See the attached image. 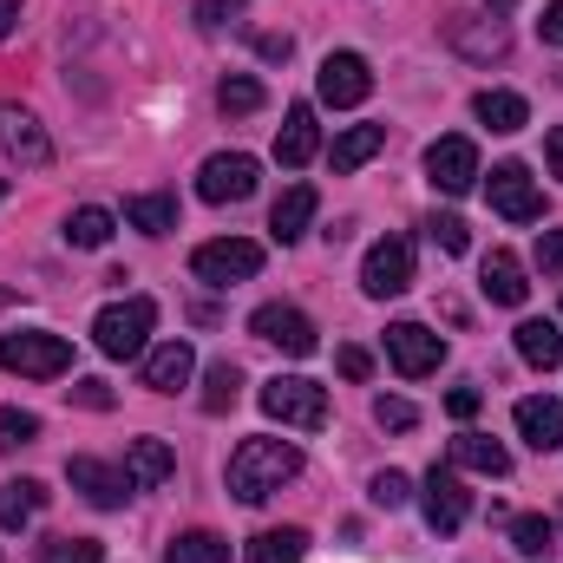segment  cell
I'll use <instances>...</instances> for the list:
<instances>
[{
    "label": "cell",
    "mask_w": 563,
    "mask_h": 563,
    "mask_svg": "<svg viewBox=\"0 0 563 563\" xmlns=\"http://www.w3.org/2000/svg\"><path fill=\"white\" fill-rule=\"evenodd\" d=\"M295 472H301V452L288 439H243L230 452V498L236 505H269Z\"/></svg>",
    "instance_id": "obj_1"
},
{
    "label": "cell",
    "mask_w": 563,
    "mask_h": 563,
    "mask_svg": "<svg viewBox=\"0 0 563 563\" xmlns=\"http://www.w3.org/2000/svg\"><path fill=\"white\" fill-rule=\"evenodd\" d=\"M151 328H157V301L125 295V301L99 308V321H92V341H99V354H106V361H139L144 347H151Z\"/></svg>",
    "instance_id": "obj_2"
},
{
    "label": "cell",
    "mask_w": 563,
    "mask_h": 563,
    "mask_svg": "<svg viewBox=\"0 0 563 563\" xmlns=\"http://www.w3.org/2000/svg\"><path fill=\"white\" fill-rule=\"evenodd\" d=\"M0 367L20 374V380H59V374H73V341L66 334H46V328L0 334Z\"/></svg>",
    "instance_id": "obj_3"
},
{
    "label": "cell",
    "mask_w": 563,
    "mask_h": 563,
    "mask_svg": "<svg viewBox=\"0 0 563 563\" xmlns=\"http://www.w3.org/2000/svg\"><path fill=\"white\" fill-rule=\"evenodd\" d=\"M256 400H263V413L276 426H288V432H321V426H328V387H321V380L276 374Z\"/></svg>",
    "instance_id": "obj_4"
},
{
    "label": "cell",
    "mask_w": 563,
    "mask_h": 563,
    "mask_svg": "<svg viewBox=\"0 0 563 563\" xmlns=\"http://www.w3.org/2000/svg\"><path fill=\"white\" fill-rule=\"evenodd\" d=\"M190 276L210 282V288H236V282L263 276V243H250V236H217V243H203V250L190 256Z\"/></svg>",
    "instance_id": "obj_5"
},
{
    "label": "cell",
    "mask_w": 563,
    "mask_h": 563,
    "mask_svg": "<svg viewBox=\"0 0 563 563\" xmlns=\"http://www.w3.org/2000/svg\"><path fill=\"white\" fill-rule=\"evenodd\" d=\"M256 177H263V164L250 151H217L197 170V197L203 203H243V197H256Z\"/></svg>",
    "instance_id": "obj_6"
},
{
    "label": "cell",
    "mask_w": 563,
    "mask_h": 563,
    "mask_svg": "<svg viewBox=\"0 0 563 563\" xmlns=\"http://www.w3.org/2000/svg\"><path fill=\"white\" fill-rule=\"evenodd\" d=\"M250 334H256V341H269V347H282V354H295V361H308V354L321 347L314 321H308L301 308H288V301H263V308L250 314Z\"/></svg>",
    "instance_id": "obj_7"
},
{
    "label": "cell",
    "mask_w": 563,
    "mask_h": 563,
    "mask_svg": "<svg viewBox=\"0 0 563 563\" xmlns=\"http://www.w3.org/2000/svg\"><path fill=\"white\" fill-rule=\"evenodd\" d=\"M420 511H426V525H432L439 538H452V531L472 518V492H465V478H459L452 465H432V472H426Z\"/></svg>",
    "instance_id": "obj_8"
},
{
    "label": "cell",
    "mask_w": 563,
    "mask_h": 563,
    "mask_svg": "<svg viewBox=\"0 0 563 563\" xmlns=\"http://www.w3.org/2000/svg\"><path fill=\"white\" fill-rule=\"evenodd\" d=\"M485 197H492V210H498L505 223H538V217H544V190L531 184V170H525L518 157H511V164H492Z\"/></svg>",
    "instance_id": "obj_9"
},
{
    "label": "cell",
    "mask_w": 563,
    "mask_h": 563,
    "mask_svg": "<svg viewBox=\"0 0 563 563\" xmlns=\"http://www.w3.org/2000/svg\"><path fill=\"white\" fill-rule=\"evenodd\" d=\"M361 288H367L374 301L407 295V288H413V243H407V236H380V243L367 250V263H361Z\"/></svg>",
    "instance_id": "obj_10"
},
{
    "label": "cell",
    "mask_w": 563,
    "mask_h": 563,
    "mask_svg": "<svg viewBox=\"0 0 563 563\" xmlns=\"http://www.w3.org/2000/svg\"><path fill=\"white\" fill-rule=\"evenodd\" d=\"M387 361H394V374L426 380V374H439V361H445V334H432L420 321H394V328H387Z\"/></svg>",
    "instance_id": "obj_11"
},
{
    "label": "cell",
    "mask_w": 563,
    "mask_h": 563,
    "mask_svg": "<svg viewBox=\"0 0 563 563\" xmlns=\"http://www.w3.org/2000/svg\"><path fill=\"white\" fill-rule=\"evenodd\" d=\"M445 40H452V53H465V59H478V66H492V59L511 53V26L492 20V13H452V20H445Z\"/></svg>",
    "instance_id": "obj_12"
},
{
    "label": "cell",
    "mask_w": 563,
    "mask_h": 563,
    "mask_svg": "<svg viewBox=\"0 0 563 563\" xmlns=\"http://www.w3.org/2000/svg\"><path fill=\"white\" fill-rule=\"evenodd\" d=\"M314 92H321V106L347 112V106H361V99L374 92V73H367V59H361V53H328V59H321V73H314Z\"/></svg>",
    "instance_id": "obj_13"
},
{
    "label": "cell",
    "mask_w": 563,
    "mask_h": 563,
    "mask_svg": "<svg viewBox=\"0 0 563 563\" xmlns=\"http://www.w3.org/2000/svg\"><path fill=\"white\" fill-rule=\"evenodd\" d=\"M426 184L445 190V197H465L478 184V144L472 139H439L426 151Z\"/></svg>",
    "instance_id": "obj_14"
},
{
    "label": "cell",
    "mask_w": 563,
    "mask_h": 563,
    "mask_svg": "<svg viewBox=\"0 0 563 563\" xmlns=\"http://www.w3.org/2000/svg\"><path fill=\"white\" fill-rule=\"evenodd\" d=\"M0 151H7L13 164H26V170L53 164V139H46V125H40L26 106H7V99H0Z\"/></svg>",
    "instance_id": "obj_15"
},
{
    "label": "cell",
    "mask_w": 563,
    "mask_h": 563,
    "mask_svg": "<svg viewBox=\"0 0 563 563\" xmlns=\"http://www.w3.org/2000/svg\"><path fill=\"white\" fill-rule=\"evenodd\" d=\"M66 485H73V492H86L99 511H112V505H125V498H132V478H125V465H106V459H92V452L66 459Z\"/></svg>",
    "instance_id": "obj_16"
},
{
    "label": "cell",
    "mask_w": 563,
    "mask_h": 563,
    "mask_svg": "<svg viewBox=\"0 0 563 563\" xmlns=\"http://www.w3.org/2000/svg\"><path fill=\"white\" fill-rule=\"evenodd\" d=\"M190 374H197L190 341H164V347L144 354V387H151V394H177V387H190Z\"/></svg>",
    "instance_id": "obj_17"
},
{
    "label": "cell",
    "mask_w": 563,
    "mask_h": 563,
    "mask_svg": "<svg viewBox=\"0 0 563 563\" xmlns=\"http://www.w3.org/2000/svg\"><path fill=\"white\" fill-rule=\"evenodd\" d=\"M314 210H321L314 184H288V190L276 197V210H269V236H276V243H301L308 223H314Z\"/></svg>",
    "instance_id": "obj_18"
},
{
    "label": "cell",
    "mask_w": 563,
    "mask_h": 563,
    "mask_svg": "<svg viewBox=\"0 0 563 563\" xmlns=\"http://www.w3.org/2000/svg\"><path fill=\"white\" fill-rule=\"evenodd\" d=\"M314 151H321V125H314V106H288V119H282V132H276V164L301 170V164H308Z\"/></svg>",
    "instance_id": "obj_19"
},
{
    "label": "cell",
    "mask_w": 563,
    "mask_h": 563,
    "mask_svg": "<svg viewBox=\"0 0 563 563\" xmlns=\"http://www.w3.org/2000/svg\"><path fill=\"white\" fill-rule=\"evenodd\" d=\"M478 288H485L498 308H525V295H531V282H525V263H518L511 250H492V256H485V269H478Z\"/></svg>",
    "instance_id": "obj_20"
},
{
    "label": "cell",
    "mask_w": 563,
    "mask_h": 563,
    "mask_svg": "<svg viewBox=\"0 0 563 563\" xmlns=\"http://www.w3.org/2000/svg\"><path fill=\"white\" fill-rule=\"evenodd\" d=\"M518 432L538 445V452H558L563 445V400H551V394H531V400H518Z\"/></svg>",
    "instance_id": "obj_21"
},
{
    "label": "cell",
    "mask_w": 563,
    "mask_h": 563,
    "mask_svg": "<svg viewBox=\"0 0 563 563\" xmlns=\"http://www.w3.org/2000/svg\"><path fill=\"white\" fill-rule=\"evenodd\" d=\"M445 465H452V472H485V478H505V472H511V452H505L498 439H485V432H459Z\"/></svg>",
    "instance_id": "obj_22"
},
{
    "label": "cell",
    "mask_w": 563,
    "mask_h": 563,
    "mask_svg": "<svg viewBox=\"0 0 563 563\" xmlns=\"http://www.w3.org/2000/svg\"><path fill=\"white\" fill-rule=\"evenodd\" d=\"M170 472H177V452H170L164 439H132V445H125V478H132V492L164 485Z\"/></svg>",
    "instance_id": "obj_23"
},
{
    "label": "cell",
    "mask_w": 563,
    "mask_h": 563,
    "mask_svg": "<svg viewBox=\"0 0 563 563\" xmlns=\"http://www.w3.org/2000/svg\"><path fill=\"white\" fill-rule=\"evenodd\" d=\"M518 361L525 367H563V334H558V321H518Z\"/></svg>",
    "instance_id": "obj_24"
},
{
    "label": "cell",
    "mask_w": 563,
    "mask_h": 563,
    "mask_svg": "<svg viewBox=\"0 0 563 563\" xmlns=\"http://www.w3.org/2000/svg\"><path fill=\"white\" fill-rule=\"evenodd\" d=\"M472 112H478V125H492V132H505V139L531 125V106H525L518 92H498V86H492V92H478V99H472Z\"/></svg>",
    "instance_id": "obj_25"
},
{
    "label": "cell",
    "mask_w": 563,
    "mask_h": 563,
    "mask_svg": "<svg viewBox=\"0 0 563 563\" xmlns=\"http://www.w3.org/2000/svg\"><path fill=\"white\" fill-rule=\"evenodd\" d=\"M40 505H46V485H40V478H7V485H0V531L33 525Z\"/></svg>",
    "instance_id": "obj_26"
},
{
    "label": "cell",
    "mask_w": 563,
    "mask_h": 563,
    "mask_svg": "<svg viewBox=\"0 0 563 563\" xmlns=\"http://www.w3.org/2000/svg\"><path fill=\"white\" fill-rule=\"evenodd\" d=\"M125 223L144 230V236H170V230H177V197H170V190H144V197L125 203Z\"/></svg>",
    "instance_id": "obj_27"
},
{
    "label": "cell",
    "mask_w": 563,
    "mask_h": 563,
    "mask_svg": "<svg viewBox=\"0 0 563 563\" xmlns=\"http://www.w3.org/2000/svg\"><path fill=\"white\" fill-rule=\"evenodd\" d=\"M380 144H387V125H347V132L334 139V151H328V157H334V177L361 170V164H367V157H374Z\"/></svg>",
    "instance_id": "obj_28"
},
{
    "label": "cell",
    "mask_w": 563,
    "mask_h": 563,
    "mask_svg": "<svg viewBox=\"0 0 563 563\" xmlns=\"http://www.w3.org/2000/svg\"><path fill=\"white\" fill-rule=\"evenodd\" d=\"M112 230H119V217H112V210H99V203H86V210H73V217H66V243H73V250H106V243H112Z\"/></svg>",
    "instance_id": "obj_29"
},
{
    "label": "cell",
    "mask_w": 563,
    "mask_h": 563,
    "mask_svg": "<svg viewBox=\"0 0 563 563\" xmlns=\"http://www.w3.org/2000/svg\"><path fill=\"white\" fill-rule=\"evenodd\" d=\"M243 400V367L236 361H210L203 367V413H230Z\"/></svg>",
    "instance_id": "obj_30"
},
{
    "label": "cell",
    "mask_w": 563,
    "mask_h": 563,
    "mask_svg": "<svg viewBox=\"0 0 563 563\" xmlns=\"http://www.w3.org/2000/svg\"><path fill=\"white\" fill-rule=\"evenodd\" d=\"M301 558H308V531H295V525L263 531V538L243 551V563H301Z\"/></svg>",
    "instance_id": "obj_31"
},
{
    "label": "cell",
    "mask_w": 563,
    "mask_h": 563,
    "mask_svg": "<svg viewBox=\"0 0 563 563\" xmlns=\"http://www.w3.org/2000/svg\"><path fill=\"white\" fill-rule=\"evenodd\" d=\"M164 563H230V538H217V531H184Z\"/></svg>",
    "instance_id": "obj_32"
},
{
    "label": "cell",
    "mask_w": 563,
    "mask_h": 563,
    "mask_svg": "<svg viewBox=\"0 0 563 563\" xmlns=\"http://www.w3.org/2000/svg\"><path fill=\"white\" fill-rule=\"evenodd\" d=\"M217 106H223V119H250V112H263V79L230 73V79L217 86Z\"/></svg>",
    "instance_id": "obj_33"
},
{
    "label": "cell",
    "mask_w": 563,
    "mask_h": 563,
    "mask_svg": "<svg viewBox=\"0 0 563 563\" xmlns=\"http://www.w3.org/2000/svg\"><path fill=\"white\" fill-rule=\"evenodd\" d=\"M511 544H518L525 558H551V551H558V525H551V518H511Z\"/></svg>",
    "instance_id": "obj_34"
},
{
    "label": "cell",
    "mask_w": 563,
    "mask_h": 563,
    "mask_svg": "<svg viewBox=\"0 0 563 563\" xmlns=\"http://www.w3.org/2000/svg\"><path fill=\"white\" fill-rule=\"evenodd\" d=\"M40 563H106V551L92 538H46L40 544Z\"/></svg>",
    "instance_id": "obj_35"
},
{
    "label": "cell",
    "mask_w": 563,
    "mask_h": 563,
    "mask_svg": "<svg viewBox=\"0 0 563 563\" xmlns=\"http://www.w3.org/2000/svg\"><path fill=\"white\" fill-rule=\"evenodd\" d=\"M426 236H432V243H439L445 256H465V250H472V230H465V223H459L452 210H445V217L432 210V217H426Z\"/></svg>",
    "instance_id": "obj_36"
},
{
    "label": "cell",
    "mask_w": 563,
    "mask_h": 563,
    "mask_svg": "<svg viewBox=\"0 0 563 563\" xmlns=\"http://www.w3.org/2000/svg\"><path fill=\"white\" fill-rule=\"evenodd\" d=\"M367 498H374L380 511H400V505H413V478H407V472H374Z\"/></svg>",
    "instance_id": "obj_37"
},
{
    "label": "cell",
    "mask_w": 563,
    "mask_h": 563,
    "mask_svg": "<svg viewBox=\"0 0 563 563\" xmlns=\"http://www.w3.org/2000/svg\"><path fill=\"white\" fill-rule=\"evenodd\" d=\"M40 439V413H20V407H0V452H20Z\"/></svg>",
    "instance_id": "obj_38"
},
{
    "label": "cell",
    "mask_w": 563,
    "mask_h": 563,
    "mask_svg": "<svg viewBox=\"0 0 563 563\" xmlns=\"http://www.w3.org/2000/svg\"><path fill=\"white\" fill-rule=\"evenodd\" d=\"M374 420L387 426V432H413V426H420V407L400 400V394H380V400H374Z\"/></svg>",
    "instance_id": "obj_39"
},
{
    "label": "cell",
    "mask_w": 563,
    "mask_h": 563,
    "mask_svg": "<svg viewBox=\"0 0 563 563\" xmlns=\"http://www.w3.org/2000/svg\"><path fill=\"white\" fill-rule=\"evenodd\" d=\"M66 400H73V407H86V413H112V400H119V394H112L106 380H73V387H66Z\"/></svg>",
    "instance_id": "obj_40"
},
{
    "label": "cell",
    "mask_w": 563,
    "mask_h": 563,
    "mask_svg": "<svg viewBox=\"0 0 563 563\" xmlns=\"http://www.w3.org/2000/svg\"><path fill=\"white\" fill-rule=\"evenodd\" d=\"M236 7H243V0H197V13H190V20H197L203 33H217V26H223V20H230Z\"/></svg>",
    "instance_id": "obj_41"
},
{
    "label": "cell",
    "mask_w": 563,
    "mask_h": 563,
    "mask_svg": "<svg viewBox=\"0 0 563 563\" xmlns=\"http://www.w3.org/2000/svg\"><path fill=\"white\" fill-rule=\"evenodd\" d=\"M478 407H485V394H478V387H452V394H445V413H452V420H459V426L472 420Z\"/></svg>",
    "instance_id": "obj_42"
},
{
    "label": "cell",
    "mask_w": 563,
    "mask_h": 563,
    "mask_svg": "<svg viewBox=\"0 0 563 563\" xmlns=\"http://www.w3.org/2000/svg\"><path fill=\"white\" fill-rule=\"evenodd\" d=\"M538 269L544 276H563V230H544L538 236Z\"/></svg>",
    "instance_id": "obj_43"
},
{
    "label": "cell",
    "mask_w": 563,
    "mask_h": 563,
    "mask_svg": "<svg viewBox=\"0 0 563 563\" xmlns=\"http://www.w3.org/2000/svg\"><path fill=\"white\" fill-rule=\"evenodd\" d=\"M250 40H256V53H263V59H276V66H288V53H295V40H288V33H250Z\"/></svg>",
    "instance_id": "obj_44"
},
{
    "label": "cell",
    "mask_w": 563,
    "mask_h": 563,
    "mask_svg": "<svg viewBox=\"0 0 563 563\" xmlns=\"http://www.w3.org/2000/svg\"><path fill=\"white\" fill-rule=\"evenodd\" d=\"M334 367H341L347 380H367V374H374V361H367V347H341V354H334Z\"/></svg>",
    "instance_id": "obj_45"
},
{
    "label": "cell",
    "mask_w": 563,
    "mask_h": 563,
    "mask_svg": "<svg viewBox=\"0 0 563 563\" xmlns=\"http://www.w3.org/2000/svg\"><path fill=\"white\" fill-rule=\"evenodd\" d=\"M538 33H544V46H563V0H551V7H544Z\"/></svg>",
    "instance_id": "obj_46"
},
{
    "label": "cell",
    "mask_w": 563,
    "mask_h": 563,
    "mask_svg": "<svg viewBox=\"0 0 563 563\" xmlns=\"http://www.w3.org/2000/svg\"><path fill=\"white\" fill-rule=\"evenodd\" d=\"M20 7H26V0H0V40H7L13 26H20Z\"/></svg>",
    "instance_id": "obj_47"
},
{
    "label": "cell",
    "mask_w": 563,
    "mask_h": 563,
    "mask_svg": "<svg viewBox=\"0 0 563 563\" xmlns=\"http://www.w3.org/2000/svg\"><path fill=\"white\" fill-rule=\"evenodd\" d=\"M544 157H551V170H558V177H563V125H558V132H551V139H544Z\"/></svg>",
    "instance_id": "obj_48"
},
{
    "label": "cell",
    "mask_w": 563,
    "mask_h": 563,
    "mask_svg": "<svg viewBox=\"0 0 563 563\" xmlns=\"http://www.w3.org/2000/svg\"><path fill=\"white\" fill-rule=\"evenodd\" d=\"M7 301H13V288H0V308H7Z\"/></svg>",
    "instance_id": "obj_49"
},
{
    "label": "cell",
    "mask_w": 563,
    "mask_h": 563,
    "mask_svg": "<svg viewBox=\"0 0 563 563\" xmlns=\"http://www.w3.org/2000/svg\"><path fill=\"white\" fill-rule=\"evenodd\" d=\"M0 197H7V184H0Z\"/></svg>",
    "instance_id": "obj_50"
}]
</instances>
